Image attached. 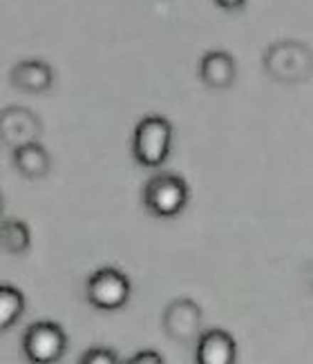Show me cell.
Here are the masks:
<instances>
[{
    "label": "cell",
    "mask_w": 313,
    "mask_h": 364,
    "mask_svg": "<svg viewBox=\"0 0 313 364\" xmlns=\"http://www.w3.org/2000/svg\"><path fill=\"white\" fill-rule=\"evenodd\" d=\"M262 65L277 83H302L313 74V52L300 41H277L264 52Z\"/></svg>",
    "instance_id": "1"
},
{
    "label": "cell",
    "mask_w": 313,
    "mask_h": 364,
    "mask_svg": "<svg viewBox=\"0 0 313 364\" xmlns=\"http://www.w3.org/2000/svg\"><path fill=\"white\" fill-rule=\"evenodd\" d=\"M172 148V125L161 114L144 117L132 134V156L144 168H161Z\"/></svg>",
    "instance_id": "2"
},
{
    "label": "cell",
    "mask_w": 313,
    "mask_h": 364,
    "mask_svg": "<svg viewBox=\"0 0 313 364\" xmlns=\"http://www.w3.org/2000/svg\"><path fill=\"white\" fill-rule=\"evenodd\" d=\"M191 199V190L184 177L175 172H156L144 186L146 210L159 219L177 217Z\"/></svg>",
    "instance_id": "3"
},
{
    "label": "cell",
    "mask_w": 313,
    "mask_h": 364,
    "mask_svg": "<svg viewBox=\"0 0 313 364\" xmlns=\"http://www.w3.org/2000/svg\"><path fill=\"white\" fill-rule=\"evenodd\" d=\"M130 279L119 268L103 266L94 271L85 284V297L94 309L101 311H117L125 306L130 299Z\"/></svg>",
    "instance_id": "4"
},
{
    "label": "cell",
    "mask_w": 313,
    "mask_h": 364,
    "mask_svg": "<svg viewBox=\"0 0 313 364\" xmlns=\"http://www.w3.org/2000/svg\"><path fill=\"white\" fill-rule=\"evenodd\" d=\"M68 351V336L56 322H34L25 328L23 353L31 364H56Z\"/></svg>",
    "instance_id": "5"
},
{
    "label": "cell",
    "mask_w": 313,
    "mask_h": 364,
    "mask_svg": "<svg viewBox=\"0 0 313 364\" xmlns=\"http://www.w3.org/2000/svg\"><path fill=\"white\" fill-rule=\"evenodd\" d=\"M199 326H201V311L193 299H175L170 302L164 313V328L166 333L177 342H193L199 340Z\"/></svg>",
    "instance_id": "6"
},
{
    "label": "cell",
    "mask_w": 313,
    "mask_h": 364,
    "mask_svg": "<svg viewBox=\"0 0 313 364\" xmlns=\"http://www.w3.org/2000/svg\"><path fill=\"white\" fill-rule=\"evenodd\" d=\"M0 132H3V144L16 150L38 139L41 121L27 107H5L0 117Z\"/></svg>",
    "instance_id": "7"
},
{
    "label": "cell",
    "mask_w": 313,
    "mask_h": 364,
    "mask_svg": "<svg viewBox=\"0 0 313 364\" xmlns=\"http://www.w3.org/2000/svg\"><path fill=\"white\" fill-rule=\"evenodd\" d=\"M238 344L224 328H211L195 344V364H235Z\"/></svg>",
    "instance_id": "8"
},
{
    "label": "cell",
    "mask_w": 313,
    "mask_h": 364,
    "mask_svg": "<svg viewBox=\"0 0 313 364\" xmlns=\"http://www.w3.org/2000/svg\"><path fill=\"white\" fill-rule=\"evenodd\" d=\"M9 81L14 87H18L27 94H41L47 92L54 83V70L50 63L38 58H25L18 60L9 72Z\"/></svg>",
    "instance_id": "9"
},
{
    "label": "cell",
    "mask_w": 313,
    "mask_h": 364,
    "mask_svg": "<svg viewBox=\"0 0 313 364\" xmlns=\"http://www.w3.org/2000/svg\"><path fill=\"white\" fill-rule=\"evenodd\" d=\"M238 65L235 58L224 50H211L199 60V78L213 90H226L235 83Z\"/></svg>",
    "instance_id": "10"
},
{
    "label": "cell",
    "mask_w": 313,
    "mask_h": 364,
    "mask_svg": "<svg viewBox=\"0 0 313 364\" xmlns=\"http://www.w3.org/2000/svg\"><path fill=\"white\" fill-rule=\"evenodd\" d=\"M11 161L14 168L27 179H41L52 168V156L38 141H31V144L11 150Z\"/></svg>",
    "instance_id": "11"
},
{
    "label": "cell",
    "mask_w": 313,
    "mask_h": 364,
    "mask_svg": "<svg viewBox=\"0 0 313 364\" xmlns=\"http://www.w3.org/2000/svg\"><path fill=\"white\" fill-rule=\"evenodd\" d=\"M0 237H3V248L9 255H23L31 246V232L25 221L18 219H5Z\"/></svg>",
    "instance_id": "12"
},
{
    "label": "cell",
    "mask_w": 313,
    "mask_h": 364,
    "mask_svg": "<svg viewBox=\"0 0 313 364\" xmlns=\"http://www.w3.org/2000/svg\"><path fill=\"white\" fill-rule=\"evenodd\" d=\"M23 311H25V297H23V293L16 287L3 284V287H0V328L7 331L11 324L18 322Z\"/></svg>",
    "instance_id": "13"
},
{
    "label": "cell",
    "mask_w": 313,
    "mask_h": 364,
    "mask_svg": "<svg viewBox=\"0 0 313 364\" xmlns=\"http://www.w3.org/2000/svg\"><path fill=\"white\" fill-rule=\"evenodd\" d=\"M78 364H121L117 351L107 349V346H92L90 351H85L78 360Z\"/></svg>",
    "instance_id": "14"
},
{
    "label": "cell",
    "mask_w": 313,
    "mask_h": 364,
    "mask_svg": "<svg viewBox=\"0 0 313 364\" xmlns=\"http://www.w3.org/2000/svg\"><path fill=\"white\" fill-rule=\"evenodd\" d=\"M125 364H164V358L156 351H139L134 358H130Z\"/></svg>",
    "instance_id": "15"
},
{
    "label": "cell",
    "mask_w": 313,
    "mask_h": 364,
    "mask_svg": "<svg viewBox=\"0 0 313 364\" xmlns=\"http://www.w3.org/2000/svg\"><path fill=\"white\" fill-rule=\"evenodd\" d=\"M246 3V0H215V5L217 7H222V9H228V11H235V9H240L242 5Z\"/></svg>",
    "instance_id": "16"
}]
</instances>
